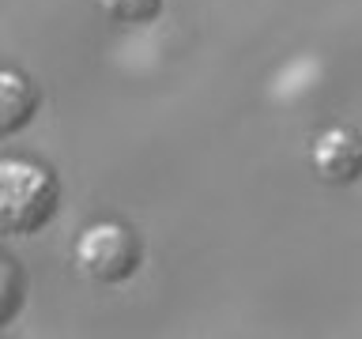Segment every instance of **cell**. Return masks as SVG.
I'll use <instances>...</instances> for the list:
<instances>
[{"label": "cell", "mask_w": 362, "mask_h": 339, "mask_svg": "<svg viewBox=\"0 0 362 339\" xmlns=\"http://www.w3.org/2000/svg\"><path fill=\"white\" fill-rule=\"evenodd\" d=\"M61 208V185L45 166L30 158L0 162V226L4 234H38Z\"/></svg>", "instance_id": "6da1fadb"}, {"label": "cell", "mask_w": 362, "mask_h": 339, "mask_svg": "<svg viewBox=\"0 0 362 339\" xmlns=\"http://www.w3.org/2000/svg\"><path fill=\"white\" fill-rule=\"evenodd\" d=\"M72 256L76 268L90 282L117 287V282L132 279L136 268H140V242L124 222H95L76 237Z\"/></svg>", "instance_id": "7a4b0ae2"}, {"label": "cell", "mask_w": 362, "mask_h": 339, "mask_svg": "<svg viewBox=\"0 0 362 339\" xmlns=\"http://www.w3.org/2000/svg\"><path fill=\"white\" fill-rule=\"evenodd\" d=\"M310 166L325 185H355L362 177V136L355 129H325L310 147Z\"/></svg>", "instance_id": "3957f363"}, {"label": "cell", "mask_w": 362, "mask_h": 339, "mask_svg": "<svg viewBox=\"0 0 362 339\" xmlns=\"http://www.w3.org/2000/svg\"><path fill=\"white\" fill-rule=\"evenodd\" d=\"M38 102L42 95L34 87V79H27L16 68H4L0 72V132L4 136L23 132L34 121V113H38Z\"/></svg>", "instance_id": "277c9868"}, {"label": "cell", "mask_w": 362, "mask_h": 339, "mask_svg": "<svg viewBox=\"0 0 362 339\" xmlns=\"http://www.w3.org/2000/svg\"><path fill=\"white\" fill-rule=\"evenodd\" d=\"M98 4H102V11H106L110 19L132 23V27L158 19V11H163V0H98Z\"/></svg>", "instance_id": "5b68a950"}, {"label": "cell", "mask_w": 362, "mask_h": 339, "mask_svg": "<svg viewBox=\"0 0 362 339\" xmlns=\"http://www.w3.org/2000/svg\"><path fill=\"white\" fill-rule=\"evenodd\" d=\"M4 275H8V305H4V321L16 313V287H19V271H16V260H4Z\"/></svg>", "instance_id": "8992f818"}]
</instances>
